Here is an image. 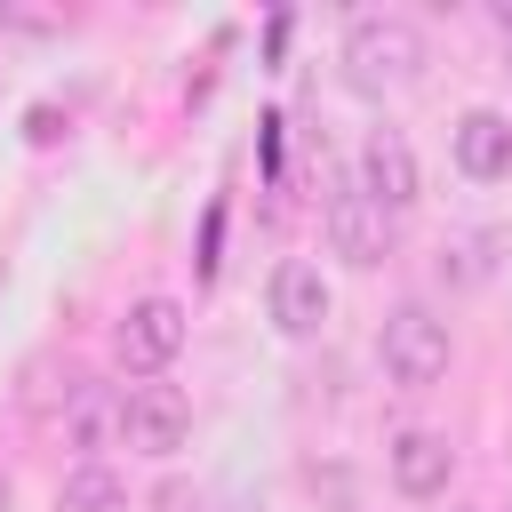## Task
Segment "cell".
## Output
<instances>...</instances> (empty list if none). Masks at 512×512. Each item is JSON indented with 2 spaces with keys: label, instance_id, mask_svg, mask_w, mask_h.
I'll use <instances>...</instances> for the list:
<instances>
[{
  "label": "cell",
  "instance_id": "6da1fadb",
  "mask_svg": "<svg viewBox=\"0 0 512 512\" xmlns=\"http://www.w3.org/2000/svg\"><path fill=\"white\" fill-rule=\"evenodd\" d=\"M344 64H352V80H360V88L416 80V64H424V32H416L408 16L368 8V16H352V24H344Z\"/></svg>",
  "mask_w": 512,
  "mask_h": 512
},
{
  "label": "cell",
  "instance_id": "7a4b0ae2",
  "mask_svg": "<svg viewBox=\"0 0 512 512\" xmlns=\"http://www.w3.org/2000/svg\"><path fill=\"white\" fill-rule=\"evenodd\" d=\"M376 352H384V376H392V384L424 392V384H440V376H448V320H432L424 304H400V312L384 320Z\"/></svg>",
  "mask_w": 512,
  "mask_h": 512
},
{
  "label": "cell",
  "instance_id": "3957f363",
  "mask_svg": "<svg viewBox=\"0 0 512 512\" xmlns=\"http://www.w3.org/2000/svg\"><path fill=\"white\" fill-rule=\"evenodd\" d=\"M112 352H120L128 376H160V368L184 352V304H176V296H144V304H128Z\"/></svg>",
  "mask_w": 512,
  "mask_h": 512
},
{
  "label": "cell",
  "instance_id": "277c9868",
  "mask_svg": "<svg viewBox=\"0 0 512 512\" xmlns=\"http://www.w3.org/2000/svg\"><path fill=\"white\" fill-rule=\"evenodd\" d=\"M120 440H128L136 456H176V448L192 440V400H184L176 384H136V392L120 400Z\"/></svg>",
  "mask_w": 512,
  "mask_h": 512
},
{
  "label": "cell",
  "instance_id": "5b68a950",
  "mask_svg": "<svg viewBox=\"0 0 512 512\" xmlns=\"http://www.w3.org/2000/svg\"><path fill=\"white\" fill-rule=\"evenodd\" d=\"M360 192H368L384 216H400V208L416 200V152H408L400 128H376V136L360 144Z\"/></svg>",
  "mask_w": 512,
  "mask_h": 512
},
{
  "label": "cell",
  "instance_id": "8992f818",
  "mask_svg": "<svg viewBox=\"0 0 512 512\" xmlns=\"http://www.w3.org/2000/svg\"><path fill=\"white\" fill-rule=\"evenodd\" d=\"M328 240H336V256H344V264H376V256L392 248V216L352 184V192H336V200H328Z\"/></svg>",
  "mask_w": 512,
  "mask_h": 512
},
{
  "label": "cell",
  "instance_id": "52a82bcc",
  "mask_svg": "<svg viewBox=\"0 0 512 512\" xmlns=\"http://www.w3.org/2000/svg\"><path fill=\"white\" fill-rule=\"evenodd\" d=\"M272 320H280L288 336H312V328L328 320V280H320V264L288 256V264L272 272Z\"/></svg>",
  "mask_w": 512,
  "mask_h": 512
},
{
  "label": "cell",
  "instance_id": "ba28073f",
  "mask_svg": "<svg viewBox=\"0 0 512 512\" xmlns=\"http://www.w3.org/2000/svg\"><path fill=\"white\" fill-rule=\"evenodd\" d=\"M456 168L480 176V184L512 176V120L504 112H464L456 120Z\"/></svg>",
  "mask_w": 512,
  "mask_h": 512
},
{
  "label": "cell",
  "instance_id": "9c48e42d",
  "mask_svg": "<svg viewBox=\"0 0 512 512\" xmlns=\"http://www.w3.org/2000/svg\"><path fill=\"white\" fill-rule=\"evenodd\" d=\"M448 472H456V448H448L440 432H400V440H392V480H400V496H440Z\"/></svg>",
  "mask_w": 512,
  "mask_h": 512
},
{
  "label": "cell",
  "instance_id": "30bf717a",
  "mask_svg": "<svg viewBox=\"0 0 512 512\" xmlns=\"http://www.w3.org/2000/svg\"><path fill=\"white\" fill-rule=\"evenodd\" d=\"M64 400H72V408H64V432H72V448H104V440L120 432V408H112L96 384H72Z\"/></svg>",
  "mask_w": 512,
  "mask_h": 512
},
{
  "label": "cell",
  "instance_id": "8fae6325",
  "mask_svg": "<svg viewBox=\"0 0 512 512\" xmlns=\"http://www.w3.org/2000/svg\"><path fill=\"white\" fill-rule=\"evenodd\" d=\"M56 512H128V488H120V472L80 464V472L56 488Z\"/></svg>",
  "mask_w": 512,
  "mask_h": 512
},
{
  "label": "cell",
  "instance_id": "7c38bea8",
  "mask_svg": "<svg viewBox=\"0 0 512 512\" xmlns=\"http://www.w3.org/2000/svg\"><path fill=\"white\" fill-rule=\"evenodd\" d=\"M152 512H208V504H200L192 480H160V488H152Z\"/></svg>",
  "mask_w": 512,
  "mask_h": 512
},
{
  "label": "cell",
  "instance_id": "4fadbf2b",
  "mask_svg": "<svg viewBox=\"0 0 512 512\" xmlns=\"http://www.w3.org/2000/svg\"><path fill=\"white\" fill-rule=\"evenodd\" d=\"M488 16H496V32H512V0H496V8H488Z\"/></svg>",
  "mask_w": 512,
  "mask_h": 512
},
{
  "label": "cell",
  "instance_id": "5bb4252c",
  "mask_svg": "<svg viewBox=\"0 0 512 512\" xmlns=\"http://www.w3.org/2000/svg\"><path fill=\"white\" fill-rule=\"evenodd\" d=\"M0 512H8V472H0Z\"/></svg>",
  "mask_w": 512,
  "mask_h": 512
}]
</instances>
